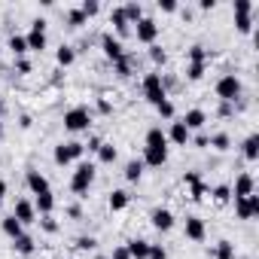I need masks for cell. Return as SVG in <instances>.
<instances>
[{
    "instance_id": "obj_53",
    "label": "cell",
    "mask_w": 259,
    "mask_h": 259,
    "mask_svg": "<svg viewBox=\"0 0 259 259\" xmlns=\"http://www.w3.org/2000/svg\"><path fill=\"white\" fill-rule=\"evenodd\" d=\"M189 144H195V147H207V135H198V138H192Z\"/></svg>"
},
{
    "instance_id": "obj_52",
    "label": "cell",
    "mask_w": 259,
    "mask_h": 259,
    "mask_svg": "<svg viewBox=\"0 0 259 259\" xmlns=\"http://www.w3.org/2000/svg\"><path fill=\"white\" fill-rule=\"evenodd\" d=\"M98 110H101L104 116H110V113H113V107H110V101H104V98L98 101Z\"/></svg>"
},
{
    "instance_id": "obj_42",
    "label": "cell",
    "mask_w": 259,
    "mask_h": 259,
    "mask_svg": "<svg viewBox=\"0 0 259 259\" xmlns=\"http://www.w3.org/2000/svg\"><path fill=\"white\" fill-rule=\"evenodd\" d=\"M79 10L85 13V19H92V16L101 13V4H98V0H85V4H79Z\"/></svg>"
},
{
    "instance_id": "obj_3",
    "label": "cell",
    "mask_w": 259,
    "mask_h": 259,
    "mask_svg": "<svg viewBox=\"0 0 259 259\" xmlns=\"http://www.w3.org/2000/svg\"><path fill=\"white\" fill-rule=\"evenodd\" d=\"M64 128L67 132H89L92 128V110L89 107H73V110H67L64 113Z\"/></svg>"
},
{
    "instance_id": "obj_1",
    "label": "cell",
    "mask_w": 259,
    "mask_h": 259,
    "mask_svg": "<svg viewBox=\"0 0 259 259\" xmlns=\"http://www.w3.org/2000/svg\"><path fill=\"white\" fill-rule=\"evenodd\" d=\"M95 162H76V171H73V177H70V189L76 192V195H85L89 192V186L95 183Z\"/></svg>"
},
{
    "instance_id": "obj_14",
    "label": "cell",
    "mask_w": 259,
    "mask_h": 259,
    "mask_svg": "<svg viewBox=\"0 0 259 259\" xmlns=\"http://www.w3.org/2000/svg\"><path fill=\"white\" fill-rule=\"evenodd\" d=\"M150 223H153V229H159V232H171V229H174V213H171L168 207H156V210L150 213Z\"/></svg>"
},
{
    "instance_id": "obj_16",
    "label": "cell",
    "mask_w": 259,
    "mask_h": 259,
    "mask_svg": "<svg viewBox=\"0 0 259 259\" xmlns=\"http://www.w3.org/2000/svg\"><path fill=\"white\" fill-rule=\"evenodd\" d=\"M183 235H186L189 241H204V235H207V229H204V220H201V217H186Z\"/></svg>"
},
{
    "instance_id": "obj_12",
    "label": "cell",
    "mask_w": 259,
    "mask_h": 259,
    "mask_svg": "<svg viewBox=\"0 0 259 259\" xmlns=\"http://www.w3.org/2000/svg\"><path fill=\"white\" fill-rule=\"evenodd\" d=\"M168 144H177V147H189V141H192V132L177 119V122H171V128H168Z\"/></svg>"
},
{
    "instance_id": "obj_44",
    "label": "cell",
    "mask_w": 259,
    "mask_h": 259,
    "mask_svg": "<svg viewBox=\"0 0 259 259\" xmlns=\"http://www.w3.org/2000/svg\"><path fill=\"white\" fill-rule=\"evenodd\" d=\"M156 110H159V116H162V119H174V104H171V101H162Z\"/></svg>"
},
{
    "instance_id": "obj_15",
    "label": "cell",
    "mask_w": 259,
    "mask_h": 259,
    "mask_svg": "<svg viewBox=\"0 0 259 259\" xmlns=\"http://www.w3.org/2000/svg\"><path fill=\"white\" fill-rule=\"evenodd\" d=\"M25 183H28V189H31L34 195H43V192H52V186H49V180H46V177H43L40 171H34V168H31V171L25 174Z\"/></svg>"
},
{
    "instance_id": "obj_29",
    "label": "cell",
    "mask_w": 259,
    "mask_h": 259,
    "mask_svg": "<svg viewBox=\"0 0 259 259\" xmlns=\"http://www.w3.org/2000/svg\"><path fill=\"white\" fill-rule=\"evenodd\" d=\"M116 159H119V150H116L113 144H107V141H104V144H101V150H98V162H101V165H113Z\"/></svg>"
},
{
    "instance_id": "obj_49",
    "label": "cell",
    "mask_w": 259,
    "mask_h": 259,
    "mask_svg": "<svg viewBox=\"0 0 259 259\" xmlns=\"http://www.w3.org/2000/svg\"><path fill=\"white\" fill-rule=\"evenodd\" d=\"M159 10L162 13H177V4L174 0H159Z\"/></svg>"
},
{
    "instance_id": "obj_47",
    "label": "cell",
    "mask_w": 259,
    "mask_h": 259,
    "mask_svg": "<svg viewBox=\"0 0 259 259\" xmlns=\"http://www.w3.org/2000/svg\"><path fill=\"white\" fill-rule=\"evenodd\" d=\"M101 144H104V141H101L98 135H92V138H89V144H82V150H89V153H98V150H101Z\"/></svg>"
},
{
    "instance_id": "obj_46",
    "label": "cell",
    "mask_w": 259,
    "mask_h": 259,
    "mask_svg": "<svg viewBox=\"0 0 259 259\" xmlns=\"http://www.w3.org/2000/svg\"><path fill=\"white\" fill-rule=\"evenodd\" d=\"M235 113V104H226V101H220V107H217V116L220 119H229Z\"/></svg>"
},
{
    "instance_id": "obj_43",
    "label": "cell",
    "mask_w": 259,
    "mask_h": 259,
    "mask_svg": "<svg viewBox=\"0 0 259 259\" xmlns=\"http://www.w3.org/2000/svg\"><path fill=\"white\" fill-rule=\"evenodd\" d=\"M201 76H204V64H189V67H186V79L198 82Z\"/></svg>"
},
{
    "instance_id": "obj_6",
    "label": "cell",
    "mask_w": 259,
    "mask_h": 259,
    "mask_svg": "<svg viewBox=\"0 0 259 259\" xmlns=\"http://www.w3.org/2000/svg\"><path fill=\"white\" fill-rule=\"evenodd\" d=\"M28 40V52H43L49 46V37H46V19H34L31 22V31L25 34Z\"/></svg>"
},
{
    "instance_id": "obj_21",
    "label": "cell",
    "mask_w": 259,
    "mask_h": 259,
    "mask_svg": "<svg viewBox=\"0 0 259 259\" xmlns=\"http://www.w3.org/2000/svg\"><path fill=\"white\" fill-rule=\"evenodd\" d=\"M0 229H4V235H7L10 241H16L19 235H25V226H22V223H19V220H16L13 213H10V217H4V220H0Z\"/></svg>"
},
{
    "instance_id": "obj_11",
    "label": "cell",
    "mask_w": 259,
    "mask_h": 259,
    "mask_svg": "<svg viewBox=\"0 0 259 259\" xmlns=\"http://www.w3.org/2000/svg\"><path fill=\"white\" fill-rule=\"evenodd\" d=\"M183 183L189 186V198H192V201H201V198L207 195V186H204V180H201L198 171H186V174H183Z\"/></svg>"
},
{
    "instance_id": "obj_37",
    "label": "cell",
    "mask_w": 259,
    "mask_h": 259,
    "mask_svg": "<svg viewBox=\"0 0 259 259\" xmlns=\"http://www.w3.org/2000/svg\"><path fill=\"white\" fill-rule=\"evenodd\" d=\"M210 195H213V201H217V204H226V201L232 198V186L220 183V186H213V192H210Z\"/></svg>"
},
{
    "instance_id": "obj_40",
    "label": "cell",
    "mask_w": 259,
    "mask_h": 259,
    "mask_svg": "<svg viewBox=\"0 0 259 259\" xmlns=\"http://www.w3.org/2000/svg\"><path fill=\"white\" fill-rule=\"evenodd\" d=\"M116 73L119 76H132V55H128V52H125L122 61H116Z\"/></svg>"
},
{
    "instance_id": "obj_9",
    "label": "cell",
    "mask_w": 259,
    "mask_h": 259,
    "mask_svg": "<svg viewBox=\"0 0 259 259\" xmlns=\"http://www.w3.org/2000/svg\"><path fill=\"white\" fill-rule=\"evenodd\" d=\"M235 213L238 220H256L259 217V195H247V198H235Z\"/></svg>"
},
{
    "instance_id": "obj_8",
    "label": "cell",
    "mask_w": 259,
    "mask_h": 259,
    "mask_svg": "<svg viewBox=\"0 0 259 259\" xmlns=\"http://www.w3.org/2000/svg\"><path fill=\"white\" fill-rule=\"evenodd\" d=\"M101 49H104V55H107L113 64L125 58V46H122V40H119V37H113L110 31H107V34H101Z\"/></svg>"
},
{
    "instance_id": "obj_4",
    "label": "cell",
    "mask_w": 259,
    "mask_h": 259,
    "mask_svg": "<svg viewBox=\"0 0 259 259\" xmlns=\"http://www.w3.org/2000/svg\"><path fill=\"white\" fill-rule=\"evenodd\" d=\"M82 144L79 141H67V144H58L55 147V153H52V159H55V165H61V168H67V165H73V162H79L82 159Z\"/></svg>"
},
{
    "instance_id": "obj_41",
    "label": "cell",
    "mask_w": 259,
    "mask_h": 259,
    "mask_svg": "<svg viewBox=\"0 0 259 259\" xmlns=\"http://www.w3.org/2000/svg\"><path fill=\"white\" fill-rule=\"evenodd\" d=\"M37 223H40V226H43V232H49V235H55V232H58V223H55V217H52V213L40 217Z\"/></svg>"
},
{
    "instance_id": "obj_10",
    "label": "cell",
    "mask_w": 259,
    "mask_h": 259,
    "mask_svg": "<svg viewBox=\"0 0 259 259\" xmlns=\"http://www.w3.org/2000/svg\"><path fill=\"white\" fill-rule=\"evenodd\" d=\"M135 37H138V43H144V46H153L156 43V37H159V25L153 22V19H141L138 22V28H135Z\"/></svg>"
},
{
    "instance_id": "obj_27",
    "label": "cell",
    "mask_w": 259,
    "mask_h": 259,
    "mask_svg": "<svg viewBox=\"0 0 259 259\" xmlns=\"http://www.w3.org/2000/svg\"><path fill=\"white\" fill-rule=\"evenodd\" d=\"M122 13H125L128 25H138V22L144 19V7L138 4V0H132V4H125V7H122Z\"/></svg>"
},
{
    "instance_id": "obj_36",
    "label": "cell",
    "mask_w": 259,
    "mask_h": 259,
    "mask_svg": "<svg viewBox=\"0 0 259 259\" xmlns=\"http://www.w3.org/2000/svg\"><path fill=\"white\" fill-rule=\"evenodd\" d=\"M85 22H89V19H85V13H82L79 7H73V10H67V25H70V28H82Z\"/></svg>"
},
{
    "instance_id": "obj_5",
    "label": "cell",
    "mask_w": 259,
    "mask_h": 259,
    "mask_svg": "<svg viewBox=\"0 0 259 259\" xmlns=\"http://www.w3.org/2000/svg\"><path fill=\"white\" fill-rule=\"evenodd\" d=\"M141 85H144V98H147L153 107H159L162 101H168V92L162 89V73H147Z\"/></svg>"
},
{
    "instance_id": "obj_57",
    "label": "cell",
    "mask_w": 259,
    "mask_h": 259,
    "mask_svg": "<svg viewBox=\"0 0 259 259\" xmlns=\"http://www.w3.org/2000/svg\"><path fill=\"white\" fill-rule=\"evenodd\" d=\"M0 52H4V43H0Z\"/></svg>"
},
{
    "instance_id": "obj_56",
    "label": "cell",
    "mask_w": 259,
    "mask_h": 259,
    "mask_svg": "<svg viewBox=\"0 0 259 259\" xmlns=\"http://www.w3.org/2000/svg\"><path fill=\"white\" fill-rule=\"evenodd\" d=\"M0 119H4V101H0Z\"/></svg>"
},
{
    "instance_id": "obj_38",
    "label": "cell",
    "mask_w": 259,
    "mask_h": 259,
    "mask_svg": "<svg viewBox=\"0 0 259 259\" xmlns=\"http://www.w3.org/2000/svg\"><path fill=\"white\" fill-rule=\"evenodd\" d=\"M73 247H76V250H82V253H92V250L98 247V238H92V235H79Z\"/></svg>"
},
{
    "instance_id": "obj_2",
    "label": "cell",
    "mask_w": 259,
    "mask_h": 259,
    "mask_svg": "<svg viewBox=\"0 0 259 259\" xmlns=\"http://www.w3.org/2000/svg\"><path fill=\"white\" fill-rule=\"evenodd\" d=\"M217 98L220 101H226V104H235L238 98H241V92H244V85H241V79L235 76V73H226V76H220L217 79Z\"/></svg>"
},
{
    "instance_id": "obj_58",
    "label": "cell",
    "mask_w": 259,
    "mask_h": 259,
    "mask_svg": "<svg viewBox=\"0 0 259 259\" xmlns=\"http://www.w3.org/2000/svg\"><path fill=\"white\" fill-rule=\"evenodd\" d=\"M70 259H73V256H70Z\"/></svg>"
},
{
    "instance_id": "obj_7",
    "label": "cell",
    "mask_w": 259,
    "mask_h": 259,
    "mask_svg": "<svg viewBox=\"0 0 259 259\" xmlns=\"http://www.w3.org/2000/svg\"><path fill=\"white\" fill-rule=\"evenodd\" d=\"M235 31L238 34L253 31V4L250 0H235Z\"/></svg>"
},
{
    "instance_id": "obj_45",
    "label": "cell",
    "mask_w": 259,
    "mask_h": 259,
    "mask_svg": "<svg viewBox=\"0 0 259 259\" xmlns=\"http://www.w3.org/2000/svg\"><path fill=\"white\" fill-rule=\"evenodd\" d=\"M147 259H168V250L162 244H150V256Z\"/></svg>"
},
{
    "instance_id": "obj_33",
    "label": "cell",
    "mask_w": 259,
    "mask_h": 259,
    "mask_svg": "<svg viewBox=\"0 0 259 259\" xmlns=\"http://www.w3.org/2000/svg\"><path fill=\"white\" fill-rule=\"evenodd\" d=\"M207 147H213V150L226 153V150L232 147V138H229L226 132H220V135H210V138H207Z\"/></svg>"
},
{
    "instance_id": "obj_22",
    "label": "cell",
    "mask_w": 259,
    "mask_h": 259,
    "mask_svg": "<svg viewBox=\"0 0 259 259\" xmlns=\"http://www.w3.org/2000/svg\"><path fill=\"white\" fill-rule=\"evenodd\" d=\"M110 25L116 28V34H119V37H125L128 31H132V25H128V19H125L122 7H113V10H110Z\"/></svg>"
},
{
    "instance_id": "obj_35",
    "label": "cell",
    "mask_w": 259,
    "mask_h": 259,
    "mask_svg": "<svg viewBox=\"0 0 259 259\" xmlns=\"http://www.w3.org/2000/svg\"><path fill=\"white\" fill-rule=\"evenodd\" d=\"M186 58H189V64H207V49L204 46H189V52H186Z\"/></svg>"
},
{
    "instance_id": "obj_39",
    "label": "cell",
    "mask_w": 259,
    "mask_h": 259,
    "mask_svg": "<svg viewBox=\"0 0 259 259\" xmlns=\"http://www.w3.org/2000/svg\"><path fill=\"white\" fill-rule=\"evenodd\" d=\"M150 61H153V64H165V61H168V52H165L159 43H153V46H150Z\"/></svg>"
},
{
    "instance_id": "obj_32",
    "label": "cell",
    "mask_w": 259,
    "mask_h": 259,
    "mask_svg": "<svg viewBox=\"0 0 259 259\" xmlns=\"http://www.w3.org/2000/svg\"><path fill=\"white\" fill-rule=\"evenodd\" d=\"M13 247H16V253H22V256H31V253H34V238L25 232V235H19V238L13 241Z\"/></svg>"
},
{
    "instance_id": "obj_30",
    "label": "cell",
    "mask_w": 259,
    "mask_h": 259,
    "mask_svg": "<svg viewBox=\"0 0 259 259\" xmlns=\"http://www.w3.org/2000/svg\"><path fill=\"white\" fill-rule=\"evenodd\" d=\"M141 177H144V162H141V159H132V162L125 165V180H132V183H138Z\"/></svg>"
},
{
    "instance_id": "obj_20",
    "label": "cell",
    "mask_w": 259,
    "mask_h": 259,
    "mask_svg": "<svg viewBox=\"0 0 259 259\" xmlns=\"http://www.w3.org/2000/svg\"><path fill=\"white\" fill-rule=\"evenodd\" d=\"M125 250H128V256H132V259H147V256H150V241L132 238V241L125 244Z\"/></svg>"
},
{
    "instance_id": "obj_48",
    "label": "cell",
    "mask_w": 259,
    "mask_h": 259,
    "mask_svg": "<svg viewBox=\"0 0 259 259\" xmlns=\"http://www.w3.org/2000/svg\"><path fill=\"white\" fill-rule=\"evenodd\" d=\"M16 70L19 73H31V61L28 58H16Z\"/></svg>"
},
{
    "instance_id": "obj_17",
    "label": "cell",
    "mask_w": 259,
    "mask_h": 259,
    "mask_svg": "<svg viewBox=\"0 0 259 259\" xmlns=\"http://www.w3.org/2000/svg\"><path fill=\"white\" fill-rule=\"evenodd\" d=\"M180 122L189 128V132H201L204 122H207V113H204V110H198V107H192V110H186V113H183V119H180Z\"/></svg>"
},
{
    "instance_id": "obj_13",
    "label": "cell",
    "mask_w": 259,
    "mask_h": 259,
    "mask_svg": "<svg viewBox=\"0 0 259 259\" xmlns=\"http://www.w3.org/2000/svg\"><path fill=\"white\" fill-rule=\"evenodd\" d=\"M13 217H16L22 226H31V223H37V210H34V204H31L28 198H19V201H16V207H13Z\"/></svg>"
},
{
    "instance_id": "obj_28",
    "label": "cell",
    "mask_w": 259,
    "mask_h": 259,
    "mask_svg": "<svg viewBox=\"0 0 259 259\" xmlns=\"http://www.w3.org/2000/svg\"><path fill=\"white\" fill-rule=\"evenodd\" d=\"M244 159L247 162L259 159V135H247V141H244Z\"/></svg>"
},
{
    "instance_id": "obj_26",
    "label": "cell",
    "mask_w": 259,
    "mask_h": 259,
    "mask_svg": "<svg viewBox=\"0 0 259 259\" xmlns=\"http://www.w3.org/2000/svg\"><path fill=\"white\" fill-rule=\"evenodd\" d=\"M55 61H58L61 67H70V64L76 61V49H73V46H67V43H61V46H58V52H55Z\"/></svg>"
},
{
    "instance_id": "obj_34",
    "label": "cell",
    "mask_w": 259,
    "mask_h": 259,
    "mask_svg": "<svg viewBox=\"0 0 259 259\" xmlns=\"http://www.w3.org/2000/svg\"><path fill=\"white\" fill-rule=\"evenodd\" d=\"M213 259H235V244L232 241H217V250H213Z\"/></svg>"
},
{
    "instance_id": "obj_54",
    "label": "cell",
    "mask_w": 259,
    "mask_h": 259,
    "mask_svg": "<svg viewBox=\"0 0 259 259\" xmlns=\"http://www.w3.org/2000/svg\"><path fill=\"white\" fill-rule=\"evenodd\" d=\"M198 7H201V10L207 13V10H213V7H217V0H201V4H198Z\"/></svg>"
},
{
    "instance_id": "obj_25",
    "label": "cell",
    "mask_w": 259,
    "mask_h": 259,
    "mask_svg": "<svg viewBox=\"0 0 259 259\" xmlns=\"http://www.w3.org/2000/svg\"><path fill=\"white\" fill-rule=\"evenodd\" d=\"M34 210H37L40 217L52 213V210H55V195H52V192H43V195H37V201H34Z\"/></svg>"
},
{
    "instance_id": "obj_19",
    "label": "cell",
    "mask_w": 259,
    "mask_h": 259,
    "mask_svg": "<svg viewBox=\"0 0 259 259\" xmlns=\"http://www.w3.org/2000/svg\"><path fill=\"white\" fill-rule=\"evenodd\" d=\"M144 168L150 165V168H162L165 162H168V150H153V147H144Z\"/></svg>"
},
{
    "instance_id": "obj_51",
    "label": "cell",
    "mask_w": 259,
    "mask_h": 259,
    "mask_svg": "<svg viewBox=\"0 0 259 259\" xmlns=\"http://www.w3.org/2000/svg\"><path fill=\"white\" fill-rule=\"evenodd\" d=\"M67 217H70V220H79V217H82V207H79V204H67Z\"/></svg>"
},
{
    "instance_id": "obj_23",
    "label": "cell",
    "mask_w": 259,
    "mask_h": 259,
    "mask_svg": "<svg viewBox=\"0 0 259 259\" xmlns=\"http://www.w3.org/2000/svg\"><path fill=\"white\" fill-rule=\"evenodd\" d=\"M128 201H132V195H128L125 189H113V192H110V198H107V204H110V210H113V213L125 210V207H128Z\"/></svg>"
},
{
    "instance_id": "obj_24",
    "label": "cell",
    "mask_w": 259,
    "mask_h": 259,
    "mask_svg": "<svg viewBox=\"0 0 259 259\" xmlns=\"http://www.w3.org/2000/svg\"><path fill=\"white\" fill-rule=\"evenodd\" d=\"M147 147H153V150H168V138H165V132H162L159 125L147 132Z\"/></svg>"
},
{
    "instance_id": "obj_18",
    "label": "cell",
    "mask_w": 259,
    "mask_h": 259,
    "mask_svg": "<svg viewBox=\"0 0 259 259\" xmlns=\"http://www.w3.org/2000/svg\"><path fill=\"white\" fill-rule=\"evenodd\" d=\"M253 192H256V180H253V174H241V177L235 180L232 195H235V198H247V195H253Z\"/></svg>"
},
{
    "instance_id": "obj_55",
    "label": "cell",
    "mask_w": 259,
    "mask_h": 259,
    "mask_svg": "<svg viewBox=\"0 0 259 259\" xmlns=\"http://www.w3.org/2000/svg\"><path fill=\"white\" fill-rule=\"evenodd\" d=\"M4 198H7V180H0V204H4Z\"/></svg>"
},
{
    "instance_id": "obj_50",
    "label": "cell",
    "mask_w": 259,
    "mask_h": 259,
    "mask_svg": "<svg viewBox=\"0 0 259 259\" xmlns=\"http://www.w3.org/2000/svg\"><path fill=\"white\" fill-rule=\"evenodd\" d=\"M110 259H132V256H128V250H125V244H119L116 250H113V256Z\"/></svg>"
},
{
    "instance_id": "obj_31",
    "label": "cell",
    "mask_w": 259,
    "mask_h": 259,
    "mask_svg": "<svg viewBox=\"0 0 259 259\" xmlns=\"http://www.w3.org/2000/svg\"><path fill=\"white\" fill-rule=\"evenodd\" d=\"M10 52H13L16 58H25V52H28V40H25V34H13V37H10Z\"/></svg>"
}]
</instances>
